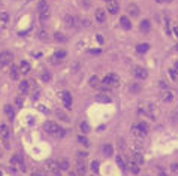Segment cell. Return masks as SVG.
Returning <instances> with one entry per match:
<instances>
[{
    "label": "cell",
    "instance_id": "e575fe53",
    "mask_svg": "<svg viewBox=\"0 0 178 176\" xmlns=\"http://www.w3.org/2000/svg\"><path fill=\"white\" fill-rule=\"evenodd\" d=\"M162 99H163L165 102H171V100H172V93H169V91L163 93V94H162Z\"/></svg>",
    "mask_w": 178,
    "mask_h": 176
},
{
    "label": "cell",
    "instance_id": "f546056e",
    "mask_svg": "<svg viewBox=\"0 0 178 176\" xmlns=\"http://www.w3.org/2000/svg\"><path fill=\"white\" fill-rule=\"evenodd\" d=\"M54 39H55L57 42H66V36H64L63 33H55V34H54Z\"/></svg>",
    "mask_w": 178,
    "mask_h": 176
},
{
    "label": "cell",
    "instance_id": "603a6c76",
    "mask_svg": "<svg viewBox=\"0 0 178 176\" xmlns=\"http://www.w3.org/2000/svg\"><path fill=\"white\" fill-rule=\"evenodd\" d=\"M148 49H150V45H148V43H141V45L136 46V51H138L139 54H144V52H147Z\"/></svg>",
    "mask_w": 178,
    "mask_h": 176
},
{
    "label": "cell",
    "instance_id": "ab89813d",
    "mask_svg": "<svg viewBox=\"0 0 178 176\" xmlns=\"http://www.w3.org/2000/svg\"><path fill=\"white\" fill-rule=\"evenodd\" d=\"M138 127H139L141 130H144L145 133L148 131V124H147V122H144V121H142V122H139V124H138Z\"/></svg>",
    "mask_w": 178,
    "mask_h": 176
},
{
    "label": "cell",
    "instance_id": "cb8c5ba5",
    "mask_svg": "<svg viewBox=\"0 0 178 176\" xmlns=\"http://www.w3.org/2000/svg\"><path fill=\"white\" fill-rule=\"evenodd\" d=\"M58 167H60V170H69V161L66 158H61L58 161Z\"/></svg>",
    "mask_w": 178,
    "mask_h": 176
},
{
    "label": "cell",
    "instance_id": "3957f363",
    "mask_svg": "<svg viewBox=\"0 0 178 176\" xmlns=\"http://www.w3.org/2000/svg\"><path fill=\"white\" fill-rule=\"evenodd\" d=\"M49 14H51V11H49V5L47 3V0H41L39 2V18H41V21L48 20Z\"/></svg>",
    "mask_w": 178,
    "mask_h": 176
},
{
    "label": "cell",
    "instance_id": "8d00e7d4",
    "mask_svg": "<svg viewBox=\"0 0 178 176\" xmlns=\"http://www.w3.org/2000/svg\"><path fill=\"white\" fill-rule=\"evenodd\" d=\"M39 39H42V40H48L49 36H48V33H47L45 30H42V32H39Z\"/></svg>",
    "mask_w": 178,
    "mask_h": 176
},
{
    "label": "cell",
    "instance_id": "681fc988",
    "mask_svg": "<svg viewBox=\"0 0 178 176\" xmlns=\"http://www.w3.org/2000/svg\"><path fill=\"white\" fill-rule=\"evenodd\" d=\"M174 34L178 37V27H175V29H174Z\"/></svg>",
    "mask_w": 178,
    "mask_h": 176
},
{
    "label": "cell",
    "instance_id": "6f0895ef",
    "mask_svg": "<svg viewBox=\"0 0 178 176\" xmlns=\"http://www.w3.org/2000/svg\"><path fill=\"white\" fill-rule=\"evenodd\" d=\"M0 176H2V172H0Z\"/></svg>",
    "mask_w": 178,
    "mask_h": 176
},
{
    "label": "cell",
    "instance_id": "d590c367",
    "mask_svg": "<svg viewBox=\"0 0 178 176\" xmlns=\"http://www.w3.org/2000/svg\"><path fill=\"white\" fill-rule=\"evenodd\" d=\"M55 114H57V117H58L61 121H69V118H67V115H66L64 112H61V111H57Z\"/></svg>",
    "mask_w": 178,
    "mask_h": 176
},
{
    "label": "cell",
    "instance_id": "836d02e7",
    "mask_svg": "<svg viewBox=\"0 0 178 176\" xmlns=\"http://www.w3.org/2000/svg\"><path fill=\"white\" fill-rule=\"evenodd\" d=\"M51 78H52V76H51L49 72H44V73H42V81H44V82H49Z\"/></svg>",
    "mask_w": 178,
    "mask_h": 176
},
{
    "label": "cell",
    "instance_id": "8992f818",
    "mask_svg": "<svg viewBox=\"0 0 178 176\" xmlns=\"http://www.w3.org/2000/svg\"><path fill=\"white\" fill-rule=\"evenodd\" d=\"M45 166H47V170H48L49 173H52L54 176H61V173H60V167H58V163H55V161H52V160H48Z\"/></svg>",
    "mask_w": 178,
    "mask_h": 176
},
{
    "label": "cell",
    "instance_id": "30bf717a",
    "mask_svg": "<svg viewBox=\"0 0 178 176\" xmlns=\"http://www.w3.org/2000/svg\"><path fill=\"white\" fill-rule=\"evenodd\" d=\"M61 99H63V105H64V108H66V109H70V106H72V97H70V93L64 91V93L61 94Z\"/></svg>",
    "mask_w": 178,
    "mask_h": 176
},
{
    "label": "cell",
    "instance_id": "91938a15",
    "mask_svg": "<svg viewBox=\"0 0 178 176\" xmlns=\"http://www.w3.org/2000/svg\"><path fill=\"white\" fill-rule=\"evenodd\" d=\"M93 176H95V175H93Z\"/></svg>",
    "mask_w": 178,
    "mask_h": 176
},
{
    "label": "cell",
    "instance_id": "ee69618b",
    "mask_svg": "<svg viewBox=\"0 0 178 176\" xmlns=\"http://www.w3.org/2000/svg\"><path fill=\"white\" fill-rule=\"evenodd\" d=\"M139 90H141V88H139V85H136V84L130 87V91H133V93H138Z\"/></svg>",
    "mask_w": 178,
    "mask_h": 176
},
{
    "label": "cell",
    "instance_id": "ac0fdd59",
    "mask_svg": "<svg viewBox=\"0 0 178 176\" xmlns=\"http://www.w3.org/2000/svg\"><path fill=\"white\" fill-rule=\"evenodd\" d=\"M96 102H100V103H109V102H111V97L106 96L105 93H100V94L96 96Z\"/></svg>",
    "mask_w": 178,
    "mask_h": 176
},
{
    "label": "cell",
    "instance_id": "8fae6325",
    "mask_svg": "<svg viewBox=\"0 0 178 176\" xmlns=\"http://www.w3.org/2000/svg\"><path fill=\"white\" fill-rule=\"evenodd\" d=\"M130 161H133L135 164H142L144 163V157H142V154L141 152H133L132 155H130Z\"/></svg>",
    "mask_w": 178,
    "mask_h": 176
},
{
    "label": "cell",
    "instance_id": "9f6ffc18",
    "mask_svg": "<svg viewBox=\"0 0 178 176\" xmlns=\"http://www.w3.org/2000/svg\"><path fill=\"white\" fill-rule=\"evenodd\" d=\"M177 114H178V108H177Z\"/></svg>",
    "mask_w": 178,
    "mask_h": 176
},
{
    "label": "cell",
    "instance_id": "b9f144b4",
    "mask_svg": "<svg viewBox=\"0 0 178 176\" xmlns=\"http://www.w3.org/2000/svg\"><path fill=\"white\" fill-rule=\"evenodd\" d=\"M92 170L93 172H99V161H93L92 163Z\"/></svg>",
    "mask_w": 178,
    "mask_h": 176
},
{
    "label": "cell",
    "instance_id": "5b68a950",
    "mask_svg": "<svg viewBox=\"0 0 178 176\" xmlns=\"http://www.w3.org/2000/svg\"><path fill=\"white\" fill-rule=\"evenodd\" d=\"M0 137H2V140L5 142L6 148H9V137H11V131H9L8 125H5V124H0Z\"/></svg>",
    "mask_w": 178,
    "mask_h": 176
},
{
    "label": "cell",
    "instance_id": "d4e9b609",
    "mask_svg": "<svg viewBox=\"0 0 178 176\" xmlns=\"http://www.w3.org/2000/svg\"><path fill=\"white\" fill-rule=\"evenodd\" d=\"M150 27H151V23H150L148 20H144V21L141 23V30H142L144 33H147V32L150 30Z\"/></svg>",
    "mask_w": 178,
    "mask_h": 176
},
{
    "label": "cell",
    "instance_id": "74e56055",
    "mask_svg": "<svg viewBox=\"0 0 178 176\" xmlns=\"http://www.w3.org/2000/svg\"><path fill=\"white\" fill-rule=\"evenodd\" d=\"M0 21H2V23H8L9 21V15L6 12H2V14H0Z\"/></svg>",
    "mask_w": 178,
    "mask_h": 176
},
{
    "label": "cell",
    "instance_id": "7a4b0ae2",
    "mask_svg": "<svg viewBox=\"0 0 178 176\" xmlns=\"http://www.w3.org/2000/svg\"><path fill=\"white\" fill-rule=\"evenodd\" d=\"M44 130L48 133V134H52L55 137H63L64 136V130L61 127H58L54 121H47L45 125H44Z\"/></svg>",
    "mask_w": 178,
    "mask_h": 176
},
{
    "label": "cell",
    "instance_id": "db71d44e",
    "mask_svg": "<svg viewBox=\"0 0 178 176\" xmlns=\"http://www.w3.org/2000/svg\"><path fill=\"white\" fill-rule=\"evenodd\" d=\"M69 176H75V173H70V175H69Z\"/></svg>",
    "mask_w": 178,
    "mask_h": 176
},
{
    "label": "cell",
    "instance_id": "5bb4252c",
    "mask_svg": "<svg viewBox=\"0 0 178 176\" xmlns=\"http://www.w3.org/2000/svg\"><path fill=\"white\" fill-rule=\"evenodd\" d=\"M64 23L67 27H76V18L72 17V15H66L64 17Z\"/></svg>",
    "mask_w": 178,
    "mask_h": 176
},
{
    "label": "cell",
    "instance_id": "f35d334b",
    "mask_svg": "<svg viewBox=\"0 0 178 176\" xmlns=\"http://www.w3.org/2000/svg\"><path fill=\"white\" fill-rule=\"evenodd\" d=\"M78 142H79V143H82V145H85V146H88V143H90L87 137H82V136H79V137H78Z\"/></svg>",
    "mask_w": 178,
    "mask_h": 176
},
{
    "label": "cell",
    "instance_id": "11a10c76",
    "mask_svg": "<svg viewBox=\"0 0 178 176\" xmlns=\"http://www.w3.org/2000/svg\"><path fill=\"white\" fill-rule=\"evenodd\" d=\"M105 2H106V3H108V2H109V0H105Z\"/></svg>",
    "mask_w": 178,
    "mask_h": 176
},
{
    "label": "cell",
    "instance_id": "f1b7e54d",
    "mask_svg": "<svg viewBox=\"0 0 178 176\" xmlns=\"http://www.w3.org/2000/svg\"><path fill=\"white\" fill-rule=\"evenodd\" d=\"M64 57H66V51H57L52 58H55V60H63Z\"/></svg>",
    "mask_w": 178,
    "mask_h": 176
},
{
    "label": "cell",
    "instance_id": "484cf974",
    "mask_svg": "<svg viewBox=\"0 0 178 176\" xmlns=\"http://www.w3.org/2000/svg\"><path fill=\"white\" fill-rule=\"evenodd\" d=\"M120 23H121V26H123L124 29H130V27H132V23L129 21V18H127V17H121Z\"/></svg>",
    "mask_w": 178,
    "mask_h": 176
},
{
    "label": "cell",
    "instance_id": "44dd1931",
    "mask_svg": "<svg viewBox=\"0 0 178 176\" xmlns=\"http://www.w3.org/2000/svg\"><path fill=\"white\" fill-rule=\"evenodd\" d=\"M132 131H133V134H135L136 137H144V136L147 134V133H145L144 130H141V128H139L138 125H135V127L132 128Z\"/></svg>",
    "mask_w": 178,
    "mask_h": 176
},
{
    "label": "cell",
    "instance_id": "ffe728a7",
    "mask_svg": "<svg viewBox=\"0 0 178 176\" xmlns=\"http://www.w3.org/2000/svg\"><path fill=\"white\" fill-rule=\"evenodd\" d=\"M18 69H20L21 73H29V72H30V64H29L27 61H21L20 66H18Z\"/></svg>",
    "mask_w": 178,
    "mask_h": 176
},
{
    "label": "cell",
    "instance_id": "7dc6e473",
    "mask_svg": "<svg viewBox=\"0 0 178 176\" xmlns=\"http://www.w3.org/2000/svg\"><path fill=\"white\" fill-rule=\"evenodd\" d=\"M174 73H175V75H178V61L174 64Z\"/></svg>",
    "mask_w": 178,
    "mask_h": 176
},
{
    "label": "cell",
    "instance_id": "d6986e66",
    "mask_svg": "<svg viewBox=\"0 0 178 176\" xmlns=\"http://www.w3.org/2000/svg\"><path fill=\"white\" fill-rule=\"evenodd\" d=\"M147 112H148V115L154 120V118L157 117V108H156V105H151V103H150V105L147 106Z\"/></svg>",
    "mask_w": 178,
    "mask_h": 176
},
{
    "label": "cell",
    "instance_id": "1f68e13d",
    "mask_svg": "<svg viewBox=\"0 0 178 176\" xmlns=\"http://www.w3.org/2000/svg\"><path fill=\"white\" fill-rule=\"evenodd\" d=\"M79 127H81V131H82V133H88V131H90V125H88V122H85V121L81 122Z\"/></svg>",
    "mask_w": 178,
    "mask_h": 176
},
{
    "label": "cell",
    "instance_id": "f907efd6",
    "mask_svg": "<svg viewBox=\"0 0 178 176\" xmlns=\"http://www.w3.org/2000/svg\"><path fill=\"white\" fill-rule=\"evenodd\" d=\"M156 2H157V3H163V2H165V0H156Z\"/></svg>",
    "mask_w": 178,
    "mask_h": 176
},
{
    "label": "cell",
    "instance_id": "d6a6232c",
    "mask_svg": "<svg viewBox=\"0 0 178 176\" xmlns=\"http://www.w3.org/2000/svg\"><path fill=\"white\" fill-rule=\"evenodd\" d=\"M129 166H130L132 173H135V175H136V173H139V167H138V164H135L133 161H130V163H129Z\"/></svg>",
    "mask_w": 178,
    "mask_h": 176
},
{
    "label": "cell",
    "instance_id": "ba28073f",
    "mask_svg": "<svg viewBox=\"0 0 178 176\" xmlns=\"http://www.w3.org/2000/svg\"><path fill=\"white\" fill-rule=\"evenodd\" d=\"M106 11L111 14V15H115L118 12V3L115 2V0H109V2L106 3Z\"/></svg>",
    "mask_w": 178,
    "mask_h": 176
},
{
    "label": "cell",
    "instance_id": "4dcf8cb0",
    "mask_svg": "<svg viewBox=\"0 0 178 176\" xmlns=\"http://www.w3.org/2000/svg\"><path fill=\"white\" fill-rule=\"evenodd\" d=\"M103 154H105L106 157L112 155V146H111V145H105V146H103Z\"/></svg>",
    "mask_w": 178,
    "mask_h": 176
},
{
    "label": "cell",
    "instance_id": "bcb514c9",
    "mask_svg": "<svg viewBox=\"0 0 178 176\" xmlns=\"http://www.w3.org/2000/svg\"><path fill=\"white\" fill-rule=\"evenodd\" d=\"M76 154H78V158H79V160H81V158L84 160V158L87 157V152H82V151H79V152H76Z\"/></svg>",
    "mask_w": 178,
    "mask_h": 176
},
{
    "label": "cell",
    "instance_id": "6da1fadb",
    "mask_svg": "<svg viewBox=\"0 0 178 176\" xmlns=\"http://www.w3.org/2000/svg\"><path fill=\"white\" fill-rule=\"evenodd\" d=\"M118 85H120V78H118V75L109 73V75H106L105 79L100 82V87H99V88L108 91V90H111V88H115V87H118Z\"/></svg>",
    "mask_w": 178,
    "mask_h": 176
},
{
    "label": "cell",
    "instance_id": "4316f807",
    "mask_svg": "<svg viewBox=\"0 0 178 176\" xmlns=\"http://www.w3.org/2000/svg\"><path fill=\"white\" fill-rule=\"evenodd\" d=\"M90 85H92L93 88H99V87H100L99 78H97V76H92V78H90Z\"/></svg>",
    "mask_w": 178,
    "mask_h": 176
},
{
    "label": "cell",
    "instance_id": "c3c4849f",
    "mask_svg": "<svg viewBox=\"0 0 178 176\" xmlns=\"http://www.w3.org/2000/svg\"><path fill=\"white\" fill-rule=\"evenodd\" d=\"M90 52H92V54H100V51H99V49H92Z\"/></svg>",
    "mask_w": 178,
    "mask_h": 176
},
{
    "label": "cell",
    "instance_id": "7c38bea8",
    "mask_svg": "<svg viewBox=\"0 0 178 176\" xmlns=\"http://www.w3.org/2000/svg\"><path fill=\"white\" fill-rule=\"evenodd\" d=\"M95 18H96L97 23H103V21L106 20V14H105V11H103V9H96V12H95Z\"/></svg>",
    "mask_w": 178,
    "mask_h": 176
},
{
    "label": "cell",
    "instance_id": "277c9868",
    "mask_svg": "<svg viewBox=\"0 0 178 176\" xmlns=\"http://www.w3.org/2000/svg\"><path fill=\"white\" fill-rule=\"evenodd\" d=\"M14 60V54L11 51H3L0 52V67H5L8 64H11Z\"/></svg>",
    "mask_w": 178,
    "mask_h": 176
},
{
    "label": "cell",
    "instance_id": "60d3db41",
    "mask_svg": "<svg viewBox=\"0 0 178 176\" xmlns=\"http://www.w3.org/2000/svg\"><path fill=\"white\" fill-rule=\"evenodd\" d=\"M117 164H118L123 170H126V166H124V163H123V158H121V157H117Z\"/></svg>",
    "mask_w": 178,
    "mask_h": 176
},
{
    "label": "cell",
    "instance_id": "4fadbf2b",
    "mask_svg": "<svg viewBox=\"0 0 178 176\" xmlns=\"http://www.w3.org/2000/svg\"><path fill=\"white\" fill-rule=\"evenodd\" d=\"M127 12H129L132 17H138V15H139V8H138L135 3H130V5H127Z\"/></svg>",
    "mask_w": 178,
    "mask_h": 176
},
{
    "label": "cell",
    "instance_id": "83f0119b",
    "mask_svg": "<svg viewBox=\"0 0 178 176\" xmlns=\"http://www.w3.org/2000/svg\"><path fill=\"white\" fill-rule=\"evenodd\" d=\"M169 170H171V175H172V176H178V164H177V163L171 164V166H169Z\"/></svg>",
    "mask_w": 178,
    "mask_h": 176
},
{
    "label": "cell",
    "instance_id": "9a60e30c",
    "mask_svg": "<svg viewBox=\"0 0 178 176\" xmlns=\"http://www.w3.org/2000/svg\"><path fill=\"white\" fill-rule=\"evenodd\" d=\"M9 76H11L12 79H18V76H20V69H18L15 64L11 66V69H9Z\"/></svg>",
    "mask_w": 178,
    "mask_h": 176
},
{
    "label": "cell",
    "instance_id": "9c48e42d",
    "mask_svg": "<svg viewBox=\"0 0 178 176\" xmlns=\"http://www.w3.org/2000/svg\"><path fill=\"white\" fill-rule=\"evenodd\" d=\"M133 75H135L138 79L142 81V79H145V78L148 76V72H147L144 67H135V69H133Z\"/></svg>",
    "mask_w": 178,
    "mask_h": 176
},
{
    "label": "cell",
    "instance_id": "816d5d0a",
    "mask_svg": "<svg viewBox=\"0 0 178 176\" xmlns=\"http://www.w3.org/2000/svg\"><path fill=\"white\" fill-rule=\"evenodd\" d=\"M165 2H168V3H171V2H174V0H165Z\"/></svg>",
    "mask_w": 178,
    "mask_h": 176
},
{
    "label": "cell",
    "instance_id": "e0dca14e",
    "mask_svg": "<svg viewBox=\"0 0 178 176\" xmlns=\"http://www.w3.org/2000/svg\"><path fill=\"white\" fill-rule=\"evenodd\" d=\"M29 88H30L29 81H21V82H20V93H21V94H27V93H29Z\"/></svg>",
    "mask_w": 178,
    "mask_h": 176
},
{
    "label": "cell",
    "instance_id": "7402d4cb",
    "mask_svg": "<svg viewBox=\"0 0 178 176\" xmlns=\"http://www.w3.org/2000/svg\"><path fill=\"white\" fill-rule=\"evenodd\" d=\"M76 172H78V175H84L85 173V164H84V161H78L76 163Z\"/></svg>",
    "mask_w": 178,
    "mask_h": 176
},
{
    "label": "cell",
    "instance_id": "f5cc1de1",
    "mask_svg": "<svg viewBox=\"0 0 178 176\" xmlns=\"http://www.w3.org/2000/svg\"><path fill=\"white\" fill-rule=\"evenodd\" d=\"M0 157H2V148H0Z\"/></svg>",
    "mask_w": 178,
    "mask_h": 176
},
{
    "label": "cell",
    "instance_id": "52a82bcc",
    "mask_svg": "<svg viewBox=\"0 0 178 176\" xmlns=\"http://www.w3.org/2000/svg\"><path fill=\"white\" fill-rule=\"evenodd\" d=\"M11 164H12V166H18L21 170H26V167H24V160H23L21 155H14V157L11 158Z\"/></svg>",
    "mask_w": 178,
    "mask_h": 176
},
{
    "label": "cell",
    "instance_id": "2e32d148",
    "mask_svg": "<svg viewBox=\"0 0 178 176\" xmlns=\"http://www.w3.org/2000/svg\"><path fill=\"white\" fill-rule=\"evenodd\" d=\"M5 114H6L8 120H11V121L15 118V111H14V108H12V106H9V105H6V106H5Z\"/></svg>",
    "mask_w": 178,
    "mask_h": 176
},
{
    "label": "cell",
    "instance_id": "680465c9",
    "mask_svg": "<svg viewBox=\"0 0 178 176\" xmlns=\"http://www.w3.org/2000/svg\"><path fill=\"white\" fill-rule=\"evenodd\" d=\"M177 49H178V45H177Z\"/></svg>",
    "mask_w": 178,
    "mask_h": 176
},
{
    "label": "cell",
    "instance_id": "7bdbcfd3",
    "mask_svg": "<svg viewBox=\"0 0 178 176\" xmlns=\"http://www.w3.org/2000/svg\"><path fill=\"white\" fill-rule=\"evenodd\" d=\"M32 176H45V173L41 172V170H33V172H32Z\"/></svg>",
    "mask_w": 178,
    "mask_h": 176
},
{
    "label": "cell",
    "instance_id": "f6af8a7d",
    "mask_svg": "<svg viewBox=\"0 0 178 176\" xmlns=\"http://www.w3.org/2000/svg\"><path fill=\"white\" fill-rule=\"evenodd\" d=\"M15 105H17L18 108H21V106H23V99H21V97H17V99H15Z\"/></svg>",
    "mask_w": 178,
    "mask_h": 176
}]
</instances>
